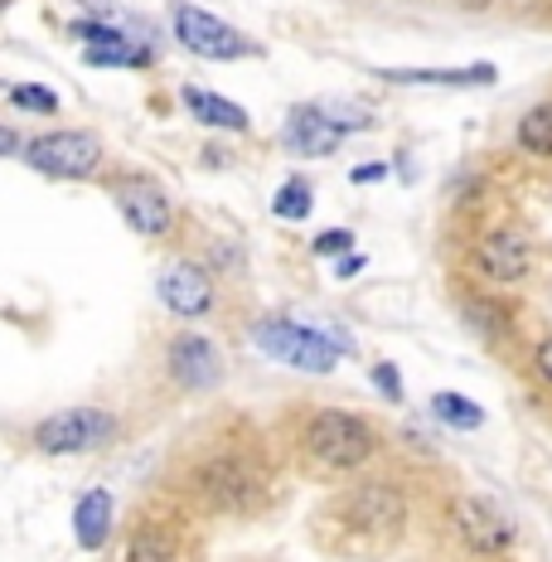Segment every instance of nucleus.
<instances>
[{
    "label": "nucleus",
    "instance_id": "8",
    "mask_svg": "<svg viewBox=\"0 0 552 562\" xmlns=\"http://www.w3.org/2000/svg\"><path fill=\"white\" fill-rule=\"evenodd\" d=\"M451 524H455L461 543L475 558H504V553H514V524H509V514H504L495 499L461 495L451 505Z\"/></svg>",
    "mask_w": 552,
    "mask_h": 562
},
{
    "label": "nucleus",
    "instance_id": "20",
    "mask_svg": "<svg viewBox=\"0 0 552 562\" xmlns=\"http://www.w3.org/2000/svg\"><path fill=\"white\" fill-rule=\"evenodd\" d=\"M465 321H470V330H480L485 339H504L509 335V325H514V311L504 306V301L495 296H465Z\"/></svg>",
    "mask_w": 552,
    "mask_h": 562
},
{
    "label": "nucleus",
    "instance_id": "12",
    "mask_svg": "<svg viewBox=\"0 0 552 562\" xmlns=\"http://www.w3.org/2000/svg\"><path fill=\"white\" fill-rule=\"evenodd\" d=\"M345 136H349V126L339 122V112L320 108V102H305V108H296L286 116V126H281V146L301 160L335 156V150L345 146Z\"/></svg>",
    "mask_w": 552,
    "mask_h": 562
},
{
    "label": "nucleus",
    "instance_id": "11",
    "mask_svg": "<svg viewBox=\"0 0 552 562\" xmlns=\"http://www.w3.org/2000/svg\"><path fill=\"white\" fill-rule=\"evenodd\" d=\"M156 296H160V306H166L170 315H180V321H199V315L214 311L218 281H214L209 267H199V262H190V257H180V262H170L166 272H160Z\"/></svg>",
    "mask_w": 552,
    "mask_h": 562
},
{
    "label": "nucleus",
    "instance_id": "17",
    "mask_svg": "<svg viewBox=\"0 0 552 562\" xmlns=\"http://www.w3.org/2000/svg\"><path fill=\"white\" fill-rule=\"evenodd\" d=\"M116 562H180V543L166 524H136Z\"/></svg>",
    "mask_w": 552,
    "mask_h": 562
},
{
    "label": "nucleus",
    "instance_id": "21",
    "mask_svg": "<svg viewBox=\"0 0 552 562\" xmlns=\"http://www.w3.org/2000/svg\"><path fill=\"white\" fill-rule=\"evenodd\" d=\"M92 68H150L156 64V54L146 49V44L126 40V44H102V49H88L83 54Z\"/></svg>",
    "mask_w": 552,
    "mask_h": 562
},
{
    "label": "nucleus",
    "instance_id": "24",
    "mask_svg": "<svg viewBox=\"0 0 552 562\" xmlns=\"http://www.w3.org/2000/svg\"><path fill=\"white\" fill-rule=\"evenodd\" d=\"M349 248H354V233L349 228H325V233H315V243H311L315 257H345Z\"/></svg>",
    "mask_w": 552,
    "mask_h": 562
},
{
    "label": "nucleus",
    "instance_id": "15",
    "mask_svg": "<svg viewBox=\"0 0 552 562\" xmlns=\"http://www.w3.org/2000/svg\"><path fill=\"white\" fill-rule=\"evenodd\" d=\"M180 102L194 112V122L199 126H214V132H248V112L238 108V102H228V98H218V92H209V88H199V83H184L180 88Z\"/></svg>",
    "mask_w": 552,
    "mask_h": 562
},
{
    "label": "nucleus",
    "instance_id": "25",
    "mask_svg": "<svg viewBox=\"0 0 552 562\" xmlns=\"http://www.w3.org/2000/svg\"><path fill=\"white\" fill-rule=\"evenodd\" d=\"M369 379H373V389H383L387 403H403V379H397L393 364H373Z\"/></svg>",
    "mask_w": 552,
    "mask_h": 562
},
{
    "label": "nucleus",
    "instance_id": "7",
    "mask_svg": "<svg viewBox=\"0 0 552 562\" xmlns=\"http://www.w3.org/2000/svg\"><path fill=\"white\" fill-rule=\"evenodd\" d=\"M174 34H180L184 49L199 54V58H209V64H233V58L262 54L248 34L223 25L218 15H209L204 5H190V0H180V5H174Z\"/></svg>",
    "mask_w": 552,
    "mask_h": 562
},
{
    "label": "nucleus",
    "instance_id": "28",
    "mask_svg": "<svg viewBox=\"0 0 552 562\" xmlns=\"http://www.w3.org/2000/svg\"><path fill=\"white\" fill-rule=\"evenodd\" d=\"M0 156H25V140H20V132L5 122H0Z\"/></svg>",
    "mask_w": 552,
    "mask_h": 562
},
{
    "label": "nucleus",
    "instance_id": "6",
    "mask_svg": "<svg viewBox=\"0 0 552 562\" xmlns=\"http://www.w3.org/2000/svg\"><path fill=\"white\" fill-rule=\"evenodd\" d=\"M25 166L54 180H92L108 166V146L92 132H44L25 146Z\"/></svg>",
    "mask_w": 552,
    "mask_h": 562
},
{
    "label": "nucleus",
    "instance_id": "16",
    "mask_svg": "<svg viewBox=\"0 0 552 562\" xmlns=\"http://www.w3.org/2000/svg\"><path fill=\"white\" fill-rule=\"evenodd\" d=\"M383 83H437V88H480L495 83V64H470V68H379Z\"/></svg>",
    "mask_w": 552,
    "mask_h": 562
},
{
    "label": "nucleus",
    "instance_id": "3",
    "mask_svg": "<svg viewBox=\"0 0 552 562\" xmlns=\"http://www.w3.org/2000/svg\"><path fill=\"white\" fill-rule=\"evenodd\" d=\"M190 490L214 514H257L267 505V465L243 447H218L194 461Z\"/></svg>",
    "mask_w": 552,
    "mask_h": 562
},
{
    "label": "nucleus",
    "instance_id": "1",
    "mask_svg": "<svg viewBox=\"0 0 552 562\" xmlns=\"http://www.w3.org/2000/svg\"><path fill=\"white\" fill-rule=\"evenodd\" d=\"M407 514H413V505L393 480H359V485L339 490L335 499H325L315 533L330 553H383L403 538Z\"/></svg>",
    "mask_w": 552,
    "mask_h": 562
},
{
    "label": "nucleus",
    "instance_id": "23",
    "mask_svg": "<svg viewBox=\"0 0 552 562\" xmlns=\"http://www.w3.org/2000/svg\"><path fill=\"white\" fill-rule=\"evenodd\" d=\"M10 102H15L20 112H40V116L58 112V92H49L44 83H15L10 88Z\"/></svg>",
    "mask_w": 552,
    "mask_h": 562
},
{
    "label": "nucleus",
    "instance_id": "5",
    "mask_svg": "<svg viewBox=\"0 0 552 562\" xmlns=\"http://www.w3.org/2000/svg\"><path fill=\"white\" fill-rule=\"evenodd\" d=\"M116 437V417L108 407H92V403H78V407H58L44 422H34L30 441L34 451L44 456H83V451H98Z\"/></svg>",
    "mask_w": 552,
    "mask_h": 562
},
{
    "label": "nucleus",
    "instance_id": "13",
    "mask_svg": "<svg viewBox=\"0 0 552 562\" xmlns=\"http://www.w3.org/2000/svg\"><path fill=\"white\" fill-rule=\"evenodd\" d=\"M166 369H170V379L180 383V389H214V383L223 379V359H218V349H214V339H204V335H194V330H180L166 345Z\"/></svg>",
    "mask_w": 552,
    "mask_h": 562
},
{
    "label": "nucleus",
    "instance_id": "10",
    "mask_svg": "<svg viewBox=\"0 0 552 562\" xmlns=\"http://www.w3.org/2000/svg\"><path fill=\"white\" fill-rule=\"evenodd\" d=\"M112 199L140 238H166V233L174 228L170 194L160 190L156 180H146V175H122V180H112Z\"/></svg>",
    "mask_w": 552,
    "mask_h": 562
},
{
    "label": "nucleus",
    "instance_id": "4",
    "mask_svg": "<svg viewBox=\"0 0 552 562\" xmlns=\"http://www.w3.org/2000/svg\"><path fill=\"white\" fill-rule=\"evenodd\" d=\"M252 345L262 355H272L277 364L301 369V373H330L339 364V345L325 325H301V321L267 315V321L252 325Z\"/></svg>",
    "mask_w": 552,
    "mask_h": 562
},
{
    "label": "nucleus",
    "instance_id": "26",
    "mask_svg": "<svg viewBox=\"0 0 552 562\" xmlns=\"http://www.w3.org/2000/svg\"><path fill=\"white\" fill-rule=\"evenodd\" d=\"M533 369H538V379H543L548 389H552V335H543V339L533 345Z\"/></svg>",
    "mask_w": 552,
    "mask_h": 562
},
{
    "label": "nucleus",
    "instance_id": "22",
    "mask_svg": "<svg viewBox=\"0 0 552 562\" xmlns=\"http://www.w3.org/2000/svg\"><path fill=\"white\" fill-rule=\"evenodd\" d=\"M311 209H315V190L301 180V175H291V180L272 194V214H277V218H286V224H301V218L311 214Z\"/></svg>",
    "mask_w": 552,
    "mask_h": 562
},
{
    "label": "nucleus",
    "instance_id": "9",
    "mask_svg": "<svg viewBox=\"0 0 552 562\" xmlns=\"http://www.w3.org/2000/svg\"><path fill=\"white\" fill-rule=\"evenodd\" d=\"M470 267L489 286H519L533 272V243L519 228H489L485 238L470 248Z\"/></svg>",
    "mask_w": 552,
    "mask_h": 562
},
{
    "label": "nucleus",
    "instance_id": "19",
    "mask_svg": "<svg viewBox=\"0 0 552 562\" xmlns=\"http://www.w3.org/2000/svg\"><path fill=\"white\" fill-rule=\"evenodd\" d=\"M431 417H437L441 427H451V431H480L485 427V407L470 403L465 393H437L431 397Z\"/></svg>",
    "mask_w": 552,
    "mask_h": 562
},
{
    "label": "nucleus",
    "instance_id": "14",
    "mask_svg": "<svg viewBox=\"0 0 552 562\" xmlns=\"http://www.w3.org/2000/svg\"><path fill=\"white\" fill-rule=\"evenodd\" d=\"M112 514H116V499L108 495V490H83V495H78V505H74V538H78V548H88V553L108 548Z\"/></svg>",
    "mask_w": 552,
    "mask_h": 562
},
{
    "label": "nucleus",
    "instance_id": "2",
    "mask_svg": "<svg viewBox=\"0 0 552 562\" xmlns=\"http://www.w3.org/2000/svg\"><path fill=\"white\" fill-rule=\"evenodd\" d=\"M383 437L369 417L349 413V407H315L301 422V451L311 456L320 471L330 475H354L379 456Z\"/></svg>",
    "mask_w": 552,
    "mask_h": 562
},
{
    "label": "nucleus",
    "instance_id": "29",
    "mask_svg": "<svg viewBox=\"0 0 552 562\" xmlns=\"http://www.w3.org/2000/svg\"><path fill=\"white\" fill-rule=\"evenodd\" d=\"M354 272H363V257H354V252H349L345 262H335V277H354Z\"/></svg>",
    "mask_w": 552,
    "mask_h": 562
},
{
    "label": "nucleus",
    "instance_id": "27",
    "mask_svg": "<svg viewBox=\"0 0 552 562\" xmlns=\"http://www.w3.org/2000/svg\"><path fill=\"white\" fill-rule=\"evenodd\" d=\"M349 180H354V184H373V180H387V166H383V160H363L359 170H349Z\"/></svg>",
    "mask_w": 552,
    "mask_h": 562
},
{
    "label": "nucleus",
    "instance_id": "18",
    "mask_svg": "<svg viewBox=\"0 0 552 562\" xmlns=\"http://www.w3.org/2000/svg\"><path fill=\"white\" fill-rule=\"evenodd\" d=\"M514 140H519V150H528V156L552 160V98L533 102V108L519 116V126H514Z\"/></svg>",
    "mask_w": 552,
    "mask_h": 562
}]
</instances>
